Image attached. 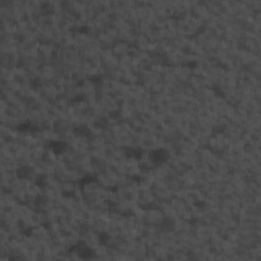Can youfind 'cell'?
<instances>
[{"mask_svg": "<svg viewBox=\"0 0 261 261\" xmlns=\"http://www.w3.org/2000/svg\"><path fill=\"white\" fill-rule=\"evenodd\" d=\"M1 112L4 113L5 116L7 117V118H17V111L11 109V108H9V107H7L5 110L1 111Z\"/></svg>", "mask_w": 261, "mask_h": 261, "instance_id": "cell-1", "label": "cell"}, {"mask_svg": "<svg viewBox=\"0 0 261 261\" xmlns=\"http://www.w3.org/2000/svg\"><path fill=\"white\" fill-rule=\"evenodd\" d=\"M24 95V91L22 90V89H20V88H17L15 89L13 92L10 94V96H11V98L13 99V100H15V101H17L19 99H20L22 96Z\"/></svg>", "mask_w": 261, "mask_h": 261, "instance_id": "cell-2", "label": "cell"}, {"mask_svg": "<svg viewBox=\"0 0 261 261\" xmlns=\"http://www.w3.org/2000/svg\"><path fill=\"white\" fill-rule=\"evenodd\" d=\"M143 237V239L146 241V240H148L150 237H152V231L150 229H148V227H143V229H142L141 234H140Z\"/></svg>", "mask_w": 261, "mask_h": 261, "instance_id": "cell-3", "label": "cell"}, {"mask_svg": "<svg viewBox=\"0 0 261 261\" xmlns=\"http://www.w3.org/2000/svg\"><path fill=\"white\" fill-rule=\"evenodd\" d=\"M30 220L32 223H41V218H40V214H37V213L31 212L30 214Z\"/></svg>", "mask_w": 261, "mask_h": 261, "instance_id": "cell-4", "label": "cell"}, {"mask_svg": "<svg viewBox=\"0 0 261 261\" xmlns=\"http://www.w3.org/2000/svg\"><path fill=\"white\" fill-rule=\"evenodd\" d=\"M186 135L190 138L191 140H196L199 136L197 131H193V130H186Z\"/></svg>", "mask_w": 261, "mask_h": 261, "instance_id": "cell-5", "label": "cell"}, {"mask_svg": "<svg viewBox=\"0 0 261 261\" xmlns=\"http://www.w3.org/2000/svg\"><path fill=\"white\" fill-rule=\"evenodd\" d=\"M81 217L83 218L84 220H91L92 219V212L91 211H89L88 209H84L83 212H82V215H81Z\"/></svg>", "mask_w": 261, "mask_h": 261, "instance_id": "cell-6", "label": "cell"}, {"mask_svg": "<svg viewBox=\"0 0 261 261\" xmlns=\"http://www.w3.org/2000/svg\"><path fill=\"white\" fill-rule=\"evenodd\" d=\"M216 10H217V12H218V13H219L220 15H223V17H225V15H227V12L229 11V9L227 8V5L225 4V2H223V4H222L221 6H220V7L217 8Z\"/></svg>", "mask_w": 261, "mask_h": 261, "instance_id": "cell-7", "label": "cell"}, {"mask_svg": "<svg viewBox=\"0 0 261 261\" xmlns=\"http://www.w3.org/2000/svg\"><path fill=\"white\" fill-rule=\"evenodd\" d=\"M59 44H60L61 47H66L68 44H69V42H71V39L68 38V37H60L58 40Z\"/></svg>", "mask_w": 261, "mask_h": 261, "instance_id": "cell-8", "label": "cell"}, {"mask_svg": "<svg viewBox=\"0 0 261 261\" xmlns=\"http://www.w3.org/2000/svg\"><path fill=\"white\" fill-rule=\"evenodd\" d=\"M180 32L183 33V34H185V35L186 34H191V28L185 22V24H182L181 29H180Z\"/></svg>", "mask_w": 261, "mask_h": 261, "instance_id": "cell-9", "label": "cell"}, {"mask_svg": "<svg viewBox=\"0 0 261 261\" xmlns=\"http://www.w3.org/2000/svg\"><path fill=\"white\" fill-rule=\"evenodd\" d=\"M143 131H144V127H143V126H141V125H137L136 128L133 130V132H134L136 135H139V136H142V134H143Z\"/></svg>", "mask_w": 261, "mask_h": 261, "instance_id": "cell-10", "label": "cell"}, {"mask_svg": "<svg viewBox=\"0 0 261 261\" xmlns=\"http://www.w3.org/2000/svg\"><path fill=\"white\" fill-rule=\"evenodd\" d=\"M71 82V73H63V76H62V83L69 84Z\"/></svg>", "mask_w": 261, "mask_h": 261, "instance_id": "cell-11", "label": "cell"}]
</instances>
